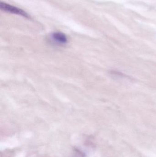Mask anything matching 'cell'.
Listing matches in <instances>:
<instances>
[{
    "instance_id": "6da1fadb",
    "label": "cell",
    "mask_w": 156,
    "mask_h": 157,
    "mask_svg": "<svg viewBox=\"0 0 156 157\" xmlns=\"http://www.w3.org/2000/svg\"><path fill=\"white\" fill-rule=\"evenodd\" d=\"M0 8L2 11L4 12L20 15L26 18H30L29 15L24 10L5 3L1 2L0 3Z\"/></svg>"
},
{
    "instance_id": "7a4b0ae2",
    "label": "cell",
    "mask_w": 156,
    "mask_h": 157,
    "mask_svg": "<svg viewBox=\"0 0 156 157\" xmlns=\"http://www.w3.org/2000/svg\"><path fill=\"white\" fill-rule=\"evenodd\" d=\"M51 38L54 42L59 45H64L68 41L67 36L61 32H56L53 33L51 35Z\"/></svg>"
}]
</instances>
